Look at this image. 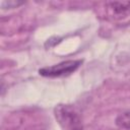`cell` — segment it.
Returning <instances> with one entry per match:
<instances>
[{"instance_id":"cell-2","label":"cell","mask_w":130,"mask_h":130,"mask_svg":"<svg viewBox=\"0 0 130 130\" xmlns=\"http://www.w3.org/2000/svg\"><path fill=\"white\" fill-rule=\"evenodd\" d=\"M81 64H82V60H67L52 66L44 67L39 70V73L46 77L66 76L73 73Z\"/></svg>"},{"instance_id":"cell-3","label":"cell","mask_w":130,"mask_h":130,"mask_svg":"<svg viewBox=\"0 0 130 130\" xmlns=\"http://www.w3.org/2000/svg\"><path fill=\"white\" fill-rule=\"evenodd\" d=\"M114 13L119 16H125L130 13V1L127 2H109Z\"/></svg>"},{"instance_id":"cell-1","label":"cell","mask_w":130,"mask_h":130,"mask_svg":"<svg viewBox=\"0 0 130 130\" xmlns=\"http://www.w3.org/2000/svg\"><path fill=\"white\" fill-rule=\"evenodd\" d=\"M55 117L64 130H82L79 115L70 106L59 105L55 108Z\"/></svg>"},{"instance_id":"cell-4","label":"cell","mask_w":130,"mask_h":130,"mask_svg":"<svg viewBox=\"0 0 130 130\" xmlns=\"http://www.w3.org/2000/svg\"><path fill=\"white\" fill-rule=\"evenodd\" d=\"M116 124L120 128L130 130V111H126L121 113L116 118Z\"/></svg>"}]
</instances>
